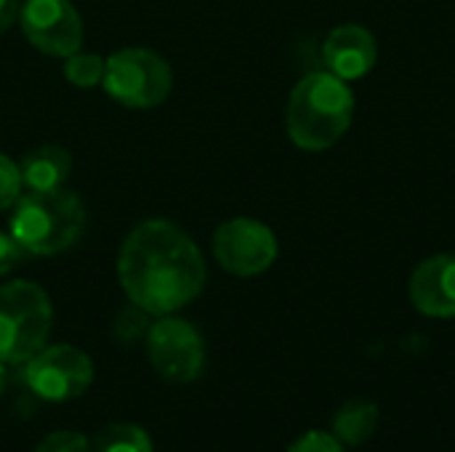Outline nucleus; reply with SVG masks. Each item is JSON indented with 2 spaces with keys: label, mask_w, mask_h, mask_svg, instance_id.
Returning a JSON list of instances; mask_svg holds the SVG:
<instances>
[{
  "label": "nucleus",
  "mask_w": 455,
  "mask_h": 452,
  "mask_svg": "<svg viewBox=\"0 0 455 452\" xmlns=\"http://www.w3.org/2000/svg\"><path fill=\"white\" fill-rule=\"evenodd\" d=\"M205 274L200 248L171 221H141L120 245V285L128 301L152 317H165L192 304L205 288Z\"/></svg>",
  "instance_id": "nucleus-1"
},
{
  "label": "nucleus",
  "mask_w": 455,
  "mask_h": 452,
  "mask_svg": "<svg viewBox=\"0 0 455 452\" xmlns=\"http://www.w3.org/2000/svg\"><path fill=\"white\" fill-rule=\"evenodd\" d=\"M355 112V96L347 83L331 72L307 75L288 99L285 125L299 149L323 152L331 149L349 128Z\"/></svg>",
  "instance_id": "nucleus-2"
},
{
  "label": "nucleus",
  "mask_w": 455,
  "mask_h": 452,
  "mask_svg": "<svg viewBox=\"0 0 455 452\" xmlns=\"http://www.w3.org/2000/svg\"><path fill=\"white\" fill-rule=\"evenodd\" d=\"M11 237L27 256H56L77 242L85 229V208L69 189L19 194L11 213Z\"/></svg>",
  "instance_id": "nucleus-3"
},
{
  "label": "nucleus",
  "mask_w": 455,
  "mask_h": 452,
  "mask_svg": "<svg viewBox=\"0 0 455 452\" xmlns=\"http://www.w3.org/2000/svg\"><path fill=\"white\" fill-rule=\"evenodd\" d=\"M53 309L48 293L27 280L0 285V362L24 365L48 341Z\"/></svg>",
  "instance_id": "nucleus-4"
},
{
  "label": "nucleus",
  "mask_w": 455,
  "mask_h": 452,
  "mask_svg": "<svg viewBox=\"0 0 455 452\" xmlns=\"http://www.w3.org/2000/svg\"><path fill=\"white\" fill-rule=\"evenodd\" d=\"M101 85L128 109H152L171 96L173 72L149 48H123L107 59Z\"/></svg>",
  "instance_id": "nucleus-5"
},
{
  "label": "nucleus",
  "mask_w": 455,
  "mask_h": 452,
  "mask_svg": "<svg viewBox=\"0 0 455 452\" xmlns=\"http://www.w3.org/2000/svg\"><path fill=\"white\" fill-rule=\"evenodd\" d=\"M147 357L152 370L168 384H192L205 368V341L197 328L173 314L157 317L147 338Z\"/></svg>",
  "instance_id": "nucleus-6"
},
{
  "label": "nucleus",
  "mask_w": 455,
  "mask_h": 452,
  "mask_svg": "<svg viewBox=\"0 0 455 452\" xmlns=\"http://www.w3.org/2000/svg\"><path fill=\"white\" fill-rule=\"evenodd\" d=\"M93 362L85 352L69 344L43 346L24 362V384L43 402H69L88 392Z\"/></svg>",
  "instance_id": "nucleus-7"
},
{
  "label": "nucleus",
  "mask_w": 455,
  "mask_h": 452,
  "mask_svg": "<svg viewBox=\"0 0 455 452\" xmlns=\"http://www.w3.org/2000/svg\"><path fill=\"white\" fill-rule=\"evenodd\" d=\"M213 256L221 269L237 277H256L277 258L275 232L256 218H229L216 229Z\"/></svg>",
  "instance_id": "nucleus-8"
},
{
  "label": "nucleus",
  "mask_w": 455,
  "mask_h": 452,
  "mask_svg": "<svg viewBox=\"0 0 455 452\" xmlns=\"http://www.w3.org/2000/svg\"><path fill=\"white\" fill-rule=\"evenodd\" d=\"M19 19L29 45L45 56L67 59L83 45V19L69 0H27Z\"/></svg>",
  "instance_id": "nucleus-9"
},
{
  "label": "nucleus",
  "mask_w": 455,
  "mask_h": 452,
  "mask_svg": "<svg viewBox=\"0 0 455 452\" xmlns=\"http://www.w3.org/2000/svg\"><path fill=\"white\" fill-rule=\"evenodd\" d=\"M376 37L360 24L336 27L323 45V61L328 72L341 80L365 77L376 67Z\"/></svg>",
  "instance_id": "nucleus-10"
},
{
  "label": "nucleus",
  "mask_w": 455,
  "mask_h": 452,
  "mask_svg": "<svg viewBox=\"0 0 455 452\" xmlns=\"http://www.w3.org/2000/svg\"><path fill=\"white\" fill-rule=\"evenodd\" d=\"M411 301L427 317H455V256H432L416 266Z\"/></svg>",
  "instance_id": "nucleus-11"
},
{
  "label": "nucleus",
  "mask_w": 455,
  "mask_h": 452,
  "mask_svg": "<svg viewBox=\"0 0 455 452\" xmlns=\"http://www.w3.org/2000/svg\"><path fill=\"white\" fill-rule=\"evenodd\" d=\"M69 170H72V157L64 147L56 144H43L37 149H29L19 163L21 184H27L29 192L61 189L69 178Z\"/></svg>",
  "instance_id": "nucleus-12"
},
{
  "label": "nucleus",
  "mask_w": 455,
  "mask_h": 452,
  "mask_svg": "<svg viewBox=\"0 0 455 452\" xmlns=\"http://www.w3.org/2000/svg\"><path fill=\"white\" fill-rule=\"evenodd\" d=\"M379 426V408L368 400H349L333 416V437L344 448L365 445Z\"/></svg>",
  "instance_id": "nucleus-13"
},
{
  "label": "nucleus",
  "mask_w": 455,
  "mask_h": 452,
  "mask_svg": "<svg viewBox=\"0 0 455 452\" xmlns=\"http://www.w3.org/2000/svg\"><path fill=\"white\" fill-rule=\"evenodd\" d=\"M93 452H152V440L136 424H109L93 437Z\"/></svg>",
  "instance_id": "nucleus-14"
},
{
  "label": "nucleus",
  "mask_w": 455,
  "mask_h": 452,
  "mask_svg": "<svg viewBox=\"0 0 455 452\" xmlns=\"http://www.w3.org/2000/svg\"><path fill=\"white\" fill-rule=\"evenodd\" d=\"M104 59L96 53H83L75 51L72 56H67L64 61V77L75 85V88H93L104 80Z\"/></svg>",
  "instance_id": "nucleus-15"
},
{
  "label": "nucleus",
  "mask_w": 455,
  "mask_h": 452,
  "mask_svg": "<svg viewBox=\"0 0 455 452\" xmlns=\"http://www.w3.org/2000/svg\"><path fill=\"white\" fill-rule=\"evenodd\" d=\"M149 317L152 314H147L144 309H139L136 304H131V306H125L117 317H115V322H112V338L120 344V346H133V344H139V341H144L147 338V333H149Z\"/></svg>",
  "instance_id": "nucleus-16"
},
{
  "label": "nucleus",
  "mask_w": 455,
  "mask_h": 452,
  "mask_svg": "<svg viewBox=\"0 0 455 452\" xmlns=\"http://www.w3.org/2000/svg\"><path fill=\"white\" fill-rule=\"evenodd\" d=\"M21 194V173H19V165L0 155V210L5 208H13V202L19 200Z\"/></svg>",
  "instance_id": "nucleus-17"
},
{
  "label": "nucleus",
  "mask_w": 455,
  "mask_h": 452,
  "mask_svg": "<svg viewBox=\"0 0 455 452\" xmlns=\"http://www.w3.org/2000/svg\"><path fill=\"white\" fill-rule=\"evenodd\" d=\"M35 452H93V448L77 432H53L35 448Z\"/></svg>",
  "instance_id": "nucleus-18"
},
{
  "label": "nucleus",
  "mask_w": 455,
  "mask_h": 452,
  "mask_svg": "<svg viewBox=\"0 0 455 452\" xmlns=\"http://www.w3.org/2000/svg\"><path fill=\"white\" fill-rule=\"evenodd\" d=\"M288 452H347L344 450V445L333 437V434H328V432H307V434H301Z\"/></svg>",
  "instance_id": "nucleus-19"
},
{
  "label": "nucleus",
  "mask_w": 455,
  "mask_h": 452,
  "mask_svg": "<svg viewBox=\"0 0 455 452\" xmlns=\"http://www.w3.org/2000/svg\"><path fill=\"white\" fill-rule=\"evenodd\" d=\"M24 258H27L24 248L11 234L0 232V277L8 274L11 269H16Z\"/></svg>",
  "instance_id": "nucleus-20"
},
{
  "label": "nucleus",
  "mask_w": 455,
  "mask_h": 452,
  "mask_svg": "<svg viewBox=\"0 0 455 452\" xmlns=\"http://www.w3.org/2000/svg\"><path fill=\"white\" fill-rule=\"evenodd\" d=\"M19 13H21V0H0V32L16 24Z\"/></svg>",
  "instance_id": "nucleus-21"
},
{
  "label": "nucleus",
  "mask_w": 455,
  "mask_h": 452,
  "mask_svg": "<svg viewBox=\"0 0 455 452\" xmlns=\"http://www.w3.org/2000/svg\"><path fill=\"white\" fill-rule=\"evenodd\" d=\"M5 392V362H0V397Z\"/></svg>",
  "instance_id": "nucleus-22"
}]
</instances>
